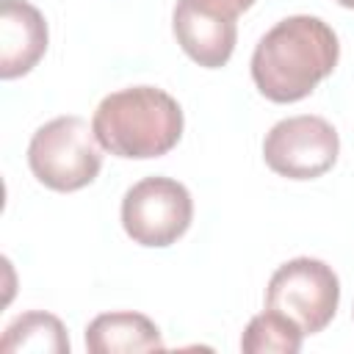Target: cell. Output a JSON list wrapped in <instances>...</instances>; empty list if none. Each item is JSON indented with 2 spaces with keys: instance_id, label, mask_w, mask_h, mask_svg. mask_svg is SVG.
<instances>
[{
  "instance_id": "cell-1",
  "label": "cell",
  "mask_w": 354,
  "mask_h": 354,
  "mask_svg": "<svg viewBox=\"0 0 354 354\" xmlns=\"http://www.w3.org/2000/svg\"><path fill=\"white\" fill-rule=\"evenodd\" d=\"M337 58V33L321 17L293 14L279 19L257 41L252 53V80L271 102H299L335 72Z\"/></svg>"
},
{
  "instance_id": "cell-9",
  "label": "cell",
  "mask_w": 354,
  "mask_h": 354,
  "mask_svg": "<svg viewBox=\"0 0 354 354\" xmlns=\"http://www.w3.org/2000/svg\"><path fill=\"white\" fill-rule=\"evenodd\" d=\"M86 348L91 354H130V351H163L166 343L155 321L133 310H119V313H102L86 326Z\"/></svg>"
},
{
  "instance_id": "cell-11",
  "label": "cell",
  "mask_w": 354,
  "mask_h": 354,
  "mask_svg": "<svg viewBox=\"0 0 354 354\" xmlns=\"http://www.w3.org/2000/svg\"><path fill=\"white\" fill-rule=\"evenodd\" d=\"M301 337L304 332L288 315L266 307L246 324L241 335V348L246 354H296L301 348Z\"/></svg>"
},
{
  "instance_id": "cell-3",
  "label": "cell",
  "mask_w": 354,
  "mask_h": 354,
  "mask_svg": "<svg viewBox=\"0 0 354 354\" xmlns=\"http://www.w3.org/2000/svg\"><path fill=\"white\" fill-rule=\"evenodd\" d=\"M28 166L50 191H80L100 174L102 147L83 116H55L30 136Z\"/></svg>"
},
{
  "instance_id": "cell-10",
  "label": "cell",
  "mask_w": 354,
  "mask_h": 354,
  "mask_svg": "<svg viewBox=\"0 0 354 354\" xmlns=\"http://www.w3.org/2000/svg\"><path fill=\"white\" fill-rule=\"evenodd\" d=\"M0 351L3 354H19V351H47V354H69V335L61 324V318H55L53 313L44 310H30L17 315L0 340Z\"/></svg>"
},
{
  "instance_id": "cell-7",
  "label": "cell",
  "mask_w": 354,
  "mask_h": 354,
  "mask_svg": "<svg viewBox=\"0 0 354 354\" xmlns=\"http://www.w3.org/2000/svg\"><path fill=\"white\" fill-rule=\"evenodd\" d=\"M171 28L177 44L194 64L205 69H221L232 58L238 41L235 17L218 14L196 0H177Z\"/></svg>"
},
{
  "instance_id": "cell-2",
  "label": "cell",
  "mask_w": 354,
  "mask_h": 354,
  "mask_svg": "<svg viewBox=\"0 0 354 354\" xmlns=\"http://www.w3.org/2000/svg\"><path fill=\"white\" fill-rule=\"evenodd\" d=\"M91 127L100 147L116 158H160L183 138V108L158 86H130L102 97Z\"/></svg>"
},
{
  "instance_id": "cell-13",
  "label": "cell",
  "mask_w": 354,
  "mask_h": 354,
  "mask_svg": "<svg viewBox=\"0 0 354 354\" xmlns=\"http://www.w3.org/2000/svg\"><path fill=\"white\" fill-rule=\"evenodd\" d=\"M337 6H343V8H351L354 11V0H335Z\"/></svg>"
},
{
  "instance_id": "cell-14",
  "label": "cell",
  "mask_w": 354,
  "mask_h": 354,
  "mask_svg": "<svg viewBox=\"0 0 354 354\" xmlns=\"http://www.w3.org/2000/svg\"><path fill=\"white\" fill-rule=\"evenodd\" d=\"M351 315H354V313H351Z\"/></svg>"
},
{
  "instance_id": "cell-5",
  "label": "cell",
  "mask_w": 354,
  "mask_h": 354,
  "mask_svg": "<svg viewBox=\"0 0 354 354\" xmlns=\"http://www.w3.org/2000/svg\"><path fill=\"white\" fill-rule=\"evenodd\" d=\"M191 221L194 199L188 188L174 177H144L122 196V227L138 246H171L188 232Z\"/></svg>"
},
{
  "instance_id": "cell-12",
  "label": "cell",
  "mask_w": 354,
  "mask_h": 354,
  "mask_svg": "<svg viewBox=\"0 0 354 354\" xmlns=\"http://www.w3.org/2000/svg\"><path fill=\"white\" fill-rule=\"evenodd\" d=\"M196 3H202V6H207L213 11H218V14H227V17H235L238 19V14H243L246 8H252L254 0H196Z\"/></svg>"
},
{
  "instance_id": "cell-4",
  "label": "cell",
  "mask_w": 354,
  "mask_h": 354,
  "mask_svg": "<svg viewBox=\"0 0 354 354\" xmlns=\"http://www.w3.org/2000/svg\"><path fill=\"white\" fill-rule=\"evenodd\" d=\"M340 304V279L324 260L293 257L282 263L266 288V307L288 315L304 335L324 332Z\"/></svg>"
},
{
  "instance_id": "cell-6",
  "label": "cell",
  "mask_w": 354,
  "mask_h": 354,
  "mask_svg": "<svg viewBox=\"0 0 354 354\" xmlns=\"http://www.w3.org/2000/svg\"><path fill=\"white\" fill-rule=\"evenodd\" d=\"M340 138L324 116L301 113L277 122L263 138L266 166L288 180H315L337 163Z\"/></svg>"
},
{
  "instance_id": "cell-8",
  "label": "cell",
  "mask_w": 354,
  "mask_h": 354,
  "mask_svg": "<svg viewBox=\"0 0 354 354\" xmlns=\"http://www.w3.org/2000/svg\"><path fill=\"white\" fill-rule=\"evenodd\" d=\"M47 19L28 0H0V77L28 75L47 53Z\"/></svg>"
}]
</instances>
